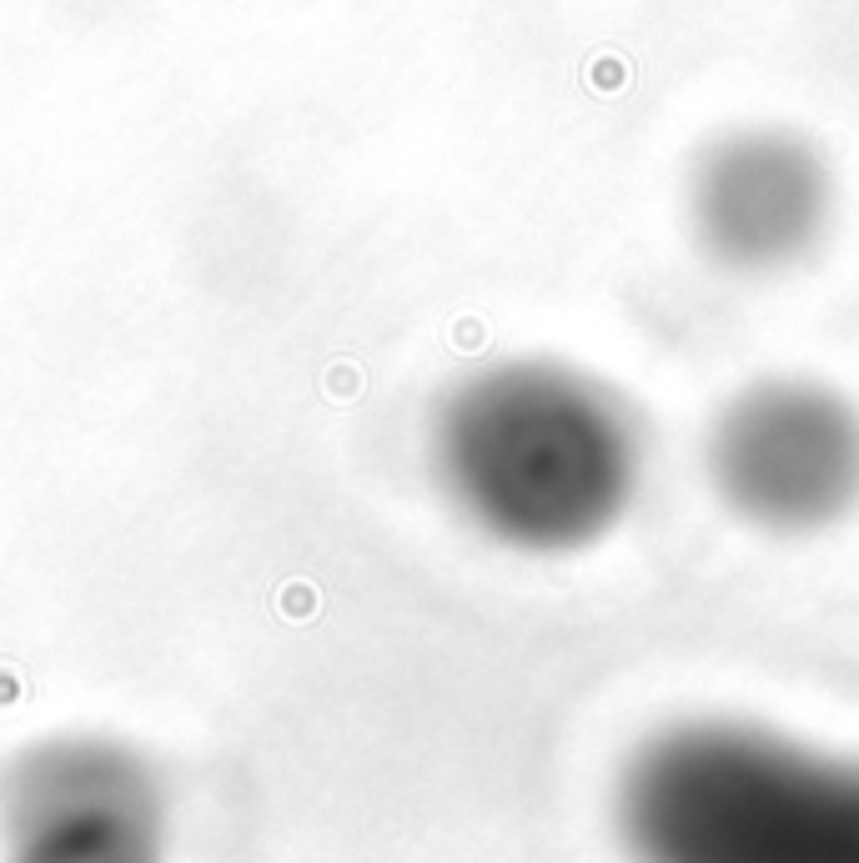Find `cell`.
<instances>
[{"label": "cell", "instance_id": "1", "mask_svg": "<svg viewBox=\"0 0 859 863\" xmlns=\"http://www.w3.org/2000/svg\"><path fill=\"white\" fill-rule=\"evenodd\" d=\"M442 502L518 557H573L629 522L648 438L609 382L563 356H498L457 377L428 422Z\"/></svg>", "mask_w": 859, "mask_h": 863}, {"label": "cell", "instance_id": "2", "mask_svg": "<svg viewBox=\"0 0 859 863\" xmlns=\"http://www.w3.org/2000/svg\"><path fill=\"white\" fill-rule=\"evenodd\" d=\"M613 818L629 863H859V758L689 718L629 753Z\"/></svg>", "mask_w": 859, "mask_h": 863}, {"label": "cell", "instance_id": "3", "mask_svg": "<svg viewBox=\"0 0 859 863\" xmlns=\"http://www.w3.org/2000/svg\"><path fill=\"white\" fill-rule=\"evenodd\" d=\"M704 482L764 537H820L859 512V402L810 372L734 387L704 427Z\"/></svg>", "mask_w": 859, "mask_h": 863}, {"label": "cell", "instance_id": "4", "mask_svg": "<svg viewBox=\"0 0 859 863\" xmlns=\"http://www.w3.org/2000/svg\"><path fill=\"white\" fill-rule=\"evenodd\" d=\"M839 222L835 166L789 126L724 130L693 156L683 226L724 276H789L810 266Z\"/></svg>", "mask_w": 859, "mask_h": 863}, {"label": "cell", "instance_id": "5", "mask_svg": "<svg viewBox=\"0 0 859 863\" xmlns=\"http://www.w3.org/2000/svg\"><path fill=\"white\" fill-rule=\"evenodd\" d=\"M167 798L116 738H50L0 788V863H161Z\"/></svg>", "mask_w": 859, "mask_h": 863}]
</instances>
